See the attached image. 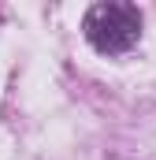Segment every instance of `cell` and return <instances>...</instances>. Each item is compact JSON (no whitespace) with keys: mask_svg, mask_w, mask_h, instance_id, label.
Returning a JSON list of instances; mask_svg holds the SVG:
<instances>
[{"mask_svg":"<svg viewBox=\"0 0 156 160\" xmlns=\"http://www.w3.org/2000/svg\"><path fill=\"white\" fill-rule=\"evenodd\" d=\"M85 41L104 52V56H123L130 52L138 38H141V11L134 4H123V0H108V4H93L85 11Z\"/></svg>","mask_w":156,"mask_h":160,"instance_id":"1","label":"cell"}]
</instances>
